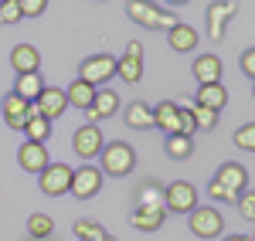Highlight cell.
I'll list each match as a JSON object with an SVG mask.
<instances>
[{"label": "cell", "instance_id": "6da1fadb", "mask_svg": "<svg viewBox=\"0 0 255 241\" xmlns=\"http://www.w3.org/2000/svg\"><path fill=\"white\" fill-rule=\"evenodd\" d=\"M242 190H249V170L235 160L221 163L215 170V177H211V183H208V197L225 204H235Z\"/></svg>", "mask_w": 255, "mask_h": 241}, {"label": "cell", "instance_id": "7a4b0ae2", "mask_svg": "<svg viewBox=\"0 0 255 241\" xmlns=\"http://www.w3.org/2000/svg\"><path fill=\"white\" fill-rule=\"evenodd\" d=\"M96 166L102 170V177H129L136 170V150L126 140H113L102 146V153L96 157Z\"/></svg>", "mask_w": 255, "mask_h": 241}, {"label": "cell", "instance_id": "3957f363", "mask_svg": "<svg viewBox=\"0 0 255 241\" xmlns=\"http://www.w3.org/2000/svg\"><path fill=\"white\" fill-rule=\"evenodd\" d=\"M126 17L139 27H146V31H170L177 24L174 10H163L153 0H126Z\"/></svg>", "mask_w": 255, "mask_h": 241}, {"label": "cell", "instance_id": "277c9868", "mask_svg": "<svg viewBox=\"0 0 255 241\" xmlns=\"http://www.w3.org/2000/svg\"><path fill=\"white\" fill-rule=\"evenodd\" d=\"M187 228H191V235L194 238H221V231H225V218H221V211L211 207V204H197L194 211L187 214Z\"/></svg>", "mask_w": 255, "mask_h": 241}, {"label": "cell", "instance_id": "5b68a950", "mask_svg": "<svg viewBox=\"0 0 255 241\" xmlns=\"http://www.w3.org/2000/svg\"><path fill=\"white\" fill-rule=\"evenodd\" d=\"M102 146H106V136H102V129L96 122H82L79 129L72 133V153L82 157V163H92L102 153Z\"/></svg>", "mask_w": 255, "mask_h": 241}, {"label": "cell", "instance_id": "8992f818", "mask_svg": "<svg viewBox=\"0 0 255 241\" xmlns=\"http://www.w3.org/2000/svg\"><path fill=\"white\" fill-rule=\"evenodd\" d=\"M72 170L75 166H68V163H48L44 170L38 173V187L44 197H65L68 190H72Z\"/></svg>", "mask_w": 255, "mask_h": 241}, {"label": "cell", "instance_id": "52a82bcc", "mask_svg": "<svg viewBox=\"0 0 255 241\" xmlns=\"http://www.w3.org/2000/svg\"><path fill=\"white\" fill-rule=\"evenodd\" d=\"M102 170H99L96 163H82V166H75L72 170V197H79V201H92V197H99L102 194Z\"/></svg>", "mask_w": 255, "mask_h": 241}, {"label": "cell", "instance_id": "ba28073f", "mask_svg": "<svg viewBox=\"0 0 255 241\" xmlns=\"http://www.w3.org/2000/svg\"><path fill=\"white\" fill-rule=\"evenodd\" d=\"M197 207V190L187 180H170L163 187V211L167 214H191Z\"/></svg>", "mask_w": 255, "mask_h": 241}, {"label": "cell", "instance_id": "9c48e42d", "mask_svg": "<svg viewBox=\"0 0 255 241\" xmlns=\"http://www.w3.org/2000/svg\"><path fill=\"white\" fill-rule=\"evenodd\" d=\"M79 79L89 81L92 88H106V81L116 79V58L113 55H89L79 65Z\"/></svg>", "mask_w": 255, "mask_h": 241}, {"label": "cell", "instance_id": "30bf717a", "mask_svg": "<svg viewBox=\"0 0 255 241\" xmlns=\"http://www.w3.org/2000/svg\"><path fill=\"white\" fill-rule=\"evenodd\" d=\"M238 14V0H211L204 20H208V41H221L228 31V20Z\"/></svg>", "mask_w": 255, "mask_h": 241}, {"label": "cell", "instance_id": "8fae6325", "mask_svg": "<svg viewBox=\"0 0 255 241\" xmlns=\"http://www.w3.org/2000/svg\"><path fill=\"white\" fill-rule=\"evenodd\" d=\"M17 163H20V170L24 173H31V177H38L41 170L51 163V153H48V146L44 143H31V140H24L17 146Z\"/></svg>", "mask_w": 255, "mask_h": 241}, {"label": "cell", "instance_id": "7c38bea8", "mask_svg": "<svg viewBox=\"0 0 255 241\" xmlns=\"http://www.w3.org/2000/svg\"><path fill=\"white\" fill-rule=\"evenodd\" d=\"M34 109H38V116H44L48 122H55L65 116V109H68V99H65V88L58 85H44V92L38 95L34 102Z\"/></svg>", "mask_w": 255, "mask_h": 241}, {"label": "cell", "instance_id": "4fadbf2b", "mask_svg": "<svg viewBox=\"0 0 255 241\" xmlns=\"http://www.w3.org/2000/svg\"><path fill=\"white\" fill-rule=\"evenodd\" d=\"M119 95L113 92V88H96V99H92V105L85 109V122H102V119H113L119 112Z\"/></svg>", "mask_w": 255, "mask_h": 241}, {"label": "cell", "instance_id": "5bb4252c", "mask_svg": "<svg viewBox=\"0 0 255 241\" xmlns=\"http://www.w3.org/2000/svg\"><path fill=\"white\" fill-rule=\"evenodd\" d=\"M191 75L197 79V85H215L225 75V65H221V58H218L215 51H204V55H197L191 61Z\"/></svg>", "mask_w": 255, "mask_h": 241}, {"label": "cell", "instance_id": "9a60e30c", "mask_svg": "<svg viewBox=\"0 0 255 241\" xmlns=\"http://www.w3.org/2000/svg\"><path fill=\"white\" fill-rule=\"evenodd\" d=\"M10 68L17 72V75H34V72H41V51L34 48V44H14L10 48Z\"/></svg>", "mask_w": 255, "mask_h": 241}, {"label": "cell", "instance_id": "2e32d148", "mask_svg": "<svg viewBox=\"0 0 255 241\" xmlns=\"http://www.w3.org/2000/svg\"><path fill=\"white\" fill-rule=\"evenodd\" d=\"M153 129H163V136L180 133V105L170 99H163L153 105Z\"/></svg>", "mask_w": 255, "mask_h": 241}, {"label": "cell", "instance_id": "e0dca14e", "mask_svg": "<svg viewBox=\"0 0 255 241\" xmlns=\"http://www.w3.org/2000/svg\"><path fill=\"white\" fill-rule=\"evenodd\" d=\"M197 41H201V34H197V27H191V24H184V20H177L174 27L167 31V44L174 48L177 55H191L197 48Z\"/></svg>", "mask_w": 255, "mask_h": 241}, {"label": "cell", "instance_id": "ac0fdd59", "mask_svg": "<svg viewBox=\"0 0 255 241\" xmlns=\"http://www.w3.org/2000/svg\"><path fill=\"white\" fill-rule=\"evenodd\" d=\"M123 119H126V126L129 129H136V133H146V129H153V105L150 102H129L126 105V112H123Z\"/></svg>", "mask_w": 255, "mask_h": 241}, {"label": "cell", "instance_id": "d6986e66", "mask_svg": "<svg viewBox=\"0 0 255 241\" xmlns=\"http://www.w3.org/2000/svg\"><path fill=\"white\" fill-rule=\"evenodd\" d=\"M27 105L31 102H24L20 95H14V92H7L3 95V102H0V112H3V119H7V126L10 129H24V122H27Z\"/></svg>", "mask_w": 255, "mask_h": 241}, {"label": "cell", "instance_id": "ffe728a7", "mask_svg": "<svg viewBox=\"0 0 255 241\" xmlns=\"http://www.w3.org/2000/svg\"><path fill=\"white\" fill-rule=\"evenodd\" d=\"M167 221V211H146V207H136L129 211V228L133 231H143V235H157Z\"/></svg>", "mask_w": 255, "mask_h": 241}, {"label": "cell", "instance_id": "44dd1931", "mask_svg": "<svg viewBox=\"0 0 255 241\" xmlns=\"http://www.w3.org/2000/svg\"><path fill=\"white\" fill-rule=\"evenodd\" d=\"M24 140L31 143H48V136H51V122L44 119V116H38V109H34V102L27 105V122H24Z\"/></svg>", "mask_w": 255, "mask_h": 241}, {"label": "cell", "instance_id": "7402d4cb", "mask_svg": "<svg viewBox=\"0 0 255 241\" xmlns=\"http://www.w3.org/2000/svg\"><path fill=\"white\" fill-rule=\"evenodd\" d=\"M197 105H204V109H215L221 112L225 105H228V88H225V81H215V85H197Z\"/></svg>", "mask_w": 255, "mask_h": 241}, {"label": "cell", "instance_id": "603a6c76", "mask_svg": "<svg viewBox=\"0 0 255 241\" xmlns=\"http://www.w3.org/2000/svg\"><path fill=\"white\" fill-rule=\"evenodd\" d=\"M65 99H68V109H89L92 105V99H96V88L89 85V81H82V79H75L68 88H65Z\"/></svg>", "mask_w": 255, "mask_h": 241}, {"label": "cell", "instance_id": "cb8c5ba5", "mask_svg": "<svg viewBox=\"0 0 255 241\" xmlns=\"http://www.w3.org/2000/svg\"><path fill=\"white\" fill-rule=\"evenodd\" d=\"M10 92L20 95L24 102H38V95L44 92V75H41V72H34V75H17V81H14Z\"/></svg>", "mask_w": 255, "mask_h": 241}, {"label": "cell", "instance_id": "d4e9b609", "mask_svg": "<svg viewBox=\"0 0 255 241\" xmlns=\"http://www.w3.org/2000/svg\"><path fill=\"white\" fill-rule=\"evenodd\" d=\"M163 153L170 157V160H191L194 157V136H163Z\"/></svg>", "mask_w": 255, "mask_h": 241}, {"label": "cell", "instance_id": "484cf974", "mask_svg": "<svg viewBox=\"0 0 255 241\" xmlns=\"http://www.w3.org/2000/svg\"><path fill=\"white\" fill-rule=\"evenodd\" d=\"M136 207H146V211H163V187L157 180H146L136 190Z\"/></svg>", "mask_w": 255, "mask_h": 241}, {"label": "cell", "instance_id": "4316f807", "mask_svg": "<svg viewBox=\"0 0 255 241\" xmlns=\"http://www.w3.org/2000/svg\"><path fill=\"white\" fill-rule=\"evenodd\" d=\"M116 75L126 81V85L143 81V58H126V55H119L116 58Z\"/></svg>", "mask_w": 255, "mask_h": 241}, {"label": "cell", "instance_id": "83f0119b", "mask_svg": "<svg viewBox=\"0 0 255 241\" xmlns=\"http://www.w3.org/2000/svg\"><path fill=\"white\" fill-rule=\"evenodd\" d=\"M27 235H31V238H51V235H55V218L44 214V211H34V214L27 218Z\"/></svg>", "mask_w": 255, "mask_h": 241}, {"label": "cell", "instance_id": "f1b7e54d", "mask_svg": "<svg viewBox=\"0 0 255 241\" xmlns=\"http://www.w3.org/2000/svg\"><path fill=\"white\" fill-rule=\"evenodd\" d=\"M72 231H75L79 241H102L106 238V228L99 221H89V218H79V221L72 224Z\"/></svg>", "mask_w": 255, "mask_h": 241}, {"label": "cell", "instance_id": "f546056e", "mask_svg": "<svg viewBox=\"0 0 255 241\" xmlns=\"http://www.w3.org/2000/svg\"><path fill=\"white\" fill-rule=\"evenodd\" d=\"M191 116H194V122H197V129H215L218 126V116L221 112H215V109H204V105H197V102H191Z\"/></svg>", "mask_w": 255, "mask_h": 241}, {"label": "cell", "instance_id": "4dcf8cb0", "mask_svg": "<svg viewBox=\"0 0 255 241\" xmlns=\"http://www.w3.org/2000/svg\"><path fill=\"white\" fill-rule=\"evenodd\" d=\"M235 204H238V214H242V221H252V224H255V187L242 190Z\"/></svg>", "mask_w": 255, "mask_h": 241}, {"label": "cell", "instance_id": "1f68e13d", "mask_svg": "<svg viewBox=\"0 0 255 241\" xmlns=\"http://www.w3.org/2000/svg\"><path fill=\"white\" fill-rule=\"evenodd\" d=\"M235 146L245 153H255V122H245L235 129Z\"/></svg>", "mask_w": 255, "mask_h": 241}, {"label": "cell", "instance_id": "d6a6232c", "mask_svg": "<svg viewBox=\"0 0 255 241\" xmlns=\"http://www.w3.org/2000/svg\"><path fill=\"white\" fill-rule=\"evenodd\" d=\"M17 20H24L17 0H0V24H17Z\"/></svg>", "mask_w": 255, "mask_h": 241}, {"label": "cell", "instance_id": "836d02e7", "mask_svg": "<svg viewBox=\"0 0 255 241\" xmlns=\"http://www.w3.org/2000/svg\"><path fill=\"white\" fill-rule=\"evenodd\" d=\"M238 68H242V75H245V79L255 85V44L242 51V58H238Z\"/></svg>", "mask_w": 255, "mask_h": 241}, {"label": "cell", "instance_id": "e575fe53", "mask_svg": "<svg viewBox=\"0 0 255 241\" xmlns=\"http://www.w3.org/2000/svg\"><path fill=\"white\" fill-rule=\"evenodd\" d=\"M20 17H41L48 10V0H17Z\"/></svg>", "mask_w": 255, "mask_h": 241}, {"label": "cell", "instance_id": "d590c367", "mask_svg": "<svg viewBox=\"0 0 255 241\" xmlns=\"http://www.w3.org/2000/svg\"><path fill=\"white\" fill-rule=\"evenodd\" d=\"M197 133V122L191 116V105H180V136H194Z\"/></svg>", "mask_w": 255, "mask_h": 241}, {"label": "cell", "instance_id": "8d00e7d4", "mask_svg": "<svg viewBox=\"0 0 255 241\" xmlns=\"http://www.w3.org/2000/svg\"><path fill=\"white\" fill-rule=\"evenodd\" d=\"M123 55H126V58H143V44H139V41H129Z\"/></svg>", "mask_w": 255, "mask_h": 241}, {"label": "cell", "instance_id": "74e56055", "mask_svg": "<svg viewBox=\"0 0 255 241\" xmlns=\"http://www.w3.org/2000/svg\"><path fill=\"white\" fill-rule=\"evenodd\" d=\"M221 241H252V235H228V238H221Z\"/></svg>", "mask_w": 255, "mask_h": 241}, {"label": "cell", "instance_id": "f35d334b", "mask_svg": "<svg viewBox=\"0 0 255 241\" xmlns=\"http://www.w3.org/2000/svg\"><path fill=\"white\" fill-rule=\"evenodd\" d=\"M170 7H184V3H191V0H167Z\"/></svg>", "mask_w": 255, "mask_h": 241}, {"label": "cell", "instance_id": "ab89813d", "mask_svg": "<svg viewBox=\"0 0 255 241\" xmlns=\"http://www.w3.org/2000/svg\"><path fill=\"white\" fill-rule=\"evenodd\" d=\"M102 241H119V238H113V235H106V238H102Z\"/></svg>", "mask_w": 255, "mask_h": 241}, {"label": "cell", "instance_id": "60d3db41", "mask_svg": "<svg viewBox=\"0 0 255 241\" xmlns=\"http://www.w3.org/2000/svg\"><path fill=\"white\" fill-rule=\"evenodd\" d=\"M31 241H55V238H31Z\"/></svg>", "mask_w": 255, "mask_h": 241}, {"label": "cell", "instance_id": "b9f144b4", "mask_svg": "<svg viewBox=\"0 0 255 241\" xmlns=\"http://www.w3.org/2000/svg\"><path fill=\"white\" fill-rule=\"evenodd\" d=\"M252 95H255V85H252Z\"/></svg>", "mask_w": 255, "mask_h": 241}, {"label": "cell", "instance_id": "7bdbcfd3", "mask_svg": "<svg viewBox=\"0 0 255 241\" xmlns=\"http://www.w3.org/2000/svg\"><path fill=\"white\" fill-rule=\"evenodd\" d=\"M252 241H255V235H252Z\"/></svg>", "mask_w": 255, "mask_h": 241}]
</instances>
